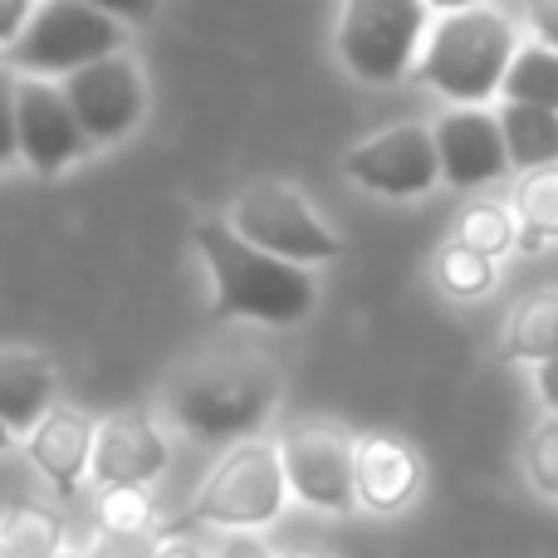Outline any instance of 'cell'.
Returning a JSON list of instances; mask_svg holds the SVG:
<instances>
[{"mask_svg":"<svg viewBox=\"0 0 558 558\" xmlns=\"http://www.w3.org/2000/svg\"><path fill=\"white\" fill-rule=\"evenodd\" d=\"M196 251L216 284V318H251V324H304L318 304V284L304 265L275 260L255 251L251 241L231 231L226 221L196 226Z\"/></svg>","mask_w":558,"mask_h":558,"instance_id":"obj_1","label":"cell"},{"mask_svg":"<svg viewBox=\"0 0 558 558\" xmlns=\"http://www.w3.org/2000/svg\"><path fill=\"white\" fill-rule=\"evenodd\" d=\"M514 54H520V29L510 15H500L495 5L456 10V15H441L432 25L422 59H416V74L451 104L481 108L505 88Z\"/></svg>","mask_w":558,"mask_h":558,"instance_id":"obj_2","label":"cell"},{"mask_svg":"<svg viewBox=\"0 0 558 558\" xmlns=\"http://www.w3.org/2000/svg\"><path fill=\"white\" fill-rule=\"evenodd\" d=\"M279 377L255 353H216L192 363L172 383V416L202 441H235L251 436L270 416Z\"/></svg>","mask_w":558,"mask_h":558,"instance_id":"obj_3","label":"cell"},{"mask_svg":"<svg viewBox=\"0 0 558 558\" xmlns=\"http://www.w3.org/2000/svg\"><path fill=\"white\" fill-rule=\"evenodd\" d=\"M128 29L113 15L84 5V0H39L25 35L10 45L15 69H29V78L45 74H78L108 54H123Z\"/></svg>","mask_w":558,"mask_h":558,"instance_id":"obj_4","label":"cell"},{"mask_svg":"<svg viewBox=\"0 0 558 558\" xmlns=\"http://www.w3.org/2000/svg\"><path fill=\"white\" fill-rule=\"evenodd\" d=\"M432 35L426 0H343L338 54L363 84H397Z\"/></svg>","mask_w":558,"mask_h":558,"instance_id":"obj_5","label":"cell"},{"mask_svg":"<svg viewBox=\"0 0 558 558\" xmlns=\"http://www.w3.org/2000/svg\"><path fill=\"white\" fill-rule=\"evenodd\" d=\"M226 226L241 241H251L255 251L289 260V265H318L343 251V241L324 226V216L289 182H251L231 202V221Z\"/></svg>","mask_w":558,"mask_h":558,"instance_id":"obj_6","label":"cell"},{"mask_svg":"<svg viewBox=\"0 0 558 558\" xmlns=\"http://www.w3.org/2000/svg\"><path fill=\"white\" fill-rule=\"evenodd\" d=\"M284 465H279V446L245 441L226 456L202 485L196 500V520L221 524V530H260L284 510Z\"/></svg>","mask_w":558,"mask_h":558,"instance_id":"obj_7","label":"cell"},{"mask_svg":"<svg viewBox=\"0 0 558 558\" xmlns=\"http://www.w3.org/2000/svg\"><path fill=\"white\" fill-rule=\"evenodd\" d=\"M289 490L314 510H353L357 505V441H348L338 426L308 422L279 441Z\"/></svg>","mask_w":558,"mask_h":558,"instance_id":"obj_8","label":"cell"},{"mask_svg":"<svg viewBox=\"0 0 558 558\" xmlns=\"http://www.w3.org/2000/svg\"><path fill=\"white\" fill-rule=\"evenodd\" d=\"M343 172L357 186L377 196H426L441 182V157H436V137L422 123H397L387 133H373L343 157Z\"/></svg>","mask_w":558,"mask_h":558,"instance_id":"obj_9","label":"cell"},{"mask_svg":"<svg viewBox=\"0 0 558 558\" xmlns=\"http://www.w3.org/2000/svg\"><path fill=\"white\" fill-rule=\"evenodd\" d=\"M59 88H64V98H69V108H74L88 143H118V137H128L143 123L147 84L128 54L98 59V64L69 74Z\"/></svg>","mask_w":558,"mask_h":558,"instance_id":"obj_10","label":"cell"},{"mask_svg":"<svg viewBox=\"0 0 558 558\" xmlns=\"http://www.w3.org/2000/svg\"><path fill=\"white\" fill-rule=\"evenodd\" d=\"M15 137H20V157L45 177L59 172V167H69L88 147V137H84V128H78L74 108H69L64 88L49 84V78H20Z\"/></svg>","mask_w":558,"mask_h":558,"instance_id":"obj_11","label":"cell"},{"mask_svg":"<svg viewBox=\"0 0 558 558\" xmlns=\"http://www.w3.org/2000/svg\"><path fill=\"white\" fill-rule=\"evenodd\" d=\"M432 137L436 157H441V177L461 192L510 172V147H505L500 118L490 108H456L432 128Z\"/></svg>","mask_w":558,"mask_h":558,"instance_id":"obj_12","label":"cell"},{"mask_svg":"<svg viewBox=\"0 0 558 558\" xmlns=\"http://www.w3.org/2000/svg\"><path fill=\"white\" fill-rule=\"evenodd\" d=\"M162 465H167V441L147 416L123 412L98 426L94 465L88 471L98 475L104 490H143L153 475H162Z\"/></svg>","mask_w":558,"mask_h":558,"instance_id":"obj_13","label":"cell"},{"mask_svg":"<svg viewBox=\"0 0 558 558\" xmlns=\"http://www.w3.org/2000/svg\"><path fill=\"white\" fill-rule=\"evenodd\" d=\"M94 441H98L94 416L74 412V407H54L29 432V461L54 481V490H74L84 481V471L94 465Z\"/></svg>","mask_w":558,"mask_h":558,"instance_id":"obj_14","label":"cell"},{"mask_svg":"<svg viewBox=\"0 0 558 558\" xmlns=\"http://www.w3.org/2000/svg\"><path fill=\"white\" fill-rule=\"evenodd\" d=\"M422 490V461L397 436H367L357 441V500L367 510H402Z\"/></svg>","mask_w":558,"mask_h":558,"instance_id":"obj_15","label":"cell"},{"mask_svg":"<svg viewBox=\"0 0 558 558\" xmlns=\"http://www.w3.org/2000/svg\"><path fill=\"white\" fill-rule=\"evenodd\" d=\"M54 402V367L35 348H0V422L15 432H35Z\"/></svg>","mask_w":558,"mask_h":558,"instance_id":"obj_16","label":"cell"},{"mask_svg":"<svg viewBox=\"0 0 558 558\" xmlns=\"http://www.w3.org/2000/svg\"><path fill=\"white\" fill-rule=\"evenodd\" d=\"M500 133L510 147V167L520 172H549L558 167V113L530 104H500Z\"/></svg>","mask_w":558,"mask_h":558,"instance_id":"obj_17","label":"cell"},{"mask_svg":"<svg viewBox=\"0 0 558 558\" xmlns=\"http://www.w3.org/2000/svg\"><path fill=\"white\" fill-rule=\"evenodd\" d=\"M505 353L534 367L558 357V289H539L514 304L510 324H505Z\"/></svg>","mask_w":558,"mask_h":558,"instance_id":"obj_18","label":"cell"},{"mask_svg":"<svg viewBox=\"0 0 558 558\" xmlns=\"http://www.w3.org/2000/svg\"><path fill=\"white\" fill-rule=\"evenodd\" d=\"M505 104H530V108H549L558 113V49L549 45H520L514 54L510 74H505V88H500Z\"/></svg>","mask_w":558,"mask_h":558,"instance_id":"obj_19","label":"cell"},{"mask_svg":"<svg viewBox=\"0 0 558 558\" xmlns=\"http://www.w3.org/2000/svg\"><path fill=\"white\" fill-rule=\"evenodd\" d=\"M514 221H520V245L558 241V167L524 177L514 196Z\"/></svg>","mask_w":558,"mask_h":558,"instance_id":"obj_20","label":"cell"},{"mask_svg":"<svg viewBox=\"0 0 558 558\" xmlns=\"http://www.w3.org/2000/svg\"><path fill=\"white\" fill-rule=\"evenodd\" d=\"M456 245L485 255V260H500L505 251L520 245V221H514L505 206L495 202H475L461 211V226H456Z\"/></svg>","mask_w":558,"mask_h":558,"instance_id":"obj_21","label":"cell"},{"mask_svg":"<svg viewBox=\"0 0 558 558\" xmlns=\"http://www.w3.org/2000/svg\"><path fill=\"white\" fill-rule=\"evenodd\" d=\"M0 544L15 558H54V554H64L59 549L64 544V524L49 510H39V505H15L0 520Z\"/></svg>","mask_w":558,"mask_h":558,"instance_id":"obj_22","label":"cell"},{"mask_svg":"<svg viewBox=\"0 0 558 558\" xmlns=\"http://www.w3.org/2000/svg\"><path fill=\"white\" fill-rule=\"evenodd\" d=\"M436 279H441L446 294L456 299H481L485 289L495 284V260H485V255L465 251V245H446L441 255H436Z\"/></svg>","mask_w":558,"mask_h":558,"instance_id":"obj_23","label":"cell"},{"mask_svg":"<svg viewBox=\"0 0 558 558\" xmlns=\"http://www.w3.org/2000/svg\"><path fill=\"white\" fill-rule=\"evenodd\" d=\"M98 524L108 534H137L153 530V500L143 490H104L98 495Z\"/></svg>","mask_w":558,"mask_h":558,"instance_id":"obj_24","label":"cell"},{"mask_svg":"<svg viewBox=\"0 0 558 558\" xmlns=\"http://www.w3.org/2000/svg\"><path fill=\"white\" fill-rule=\"evenodd\" d=\"M530 471H534V481H539L544 490L558 495V416L534 432V441H530Z\"/></svg>","mask_w":558,"mask_h":558,"instance_id":"obj_25","label":"cell"},{"mask_svg":"<svg viewBox=\"0 0 558 558\" xmlns=\"http://www.w3.org/2000/svg\"><path fill=\"white\" fill-rule=\"evenodd\" d=\"M157 530H137V534H98L94 539V554L88 558H157Z\"/></svg>","mask_w":558,"mask_h":558,"instance_id":"obj_26","label":"cell"},{"mask_svg":"<svg viewBox=\"0 0 558 558\" xmlns=\"http://www.w3.org/2000/svg\"><path fill=\"white\" fill-rule=\"evenodd\" d=\"M15 98H20V78L10 69H0V167L20 157V137H15Z\"/></svg>","mask_w":558,"mask_h":558,"instance_id":"obj_27","label":"cell"},{"mask_svg":"<svg viewBox=\"0 0 558 558\" xmlns=\"http://www.w3.org/2000/svg\"><path fill=\"white\" fill-rule=\"evenodd\" d=\"M29 15H35V0H0V45H15Z\"/></svg>","mask_w":558,"mask_h":558,"instance_id":"obj_28","label":"cell"},{"mask_svg":"<svg viewBox=\"0 0 558 558\" xmlns=\"http://www.w3.org/2000/svg\"><path fill=\"white\" fill-rule=\"evenodd\" d=\"M530 29L539 45L558 49V0H530Z\"/></svg>","mask_w":558,"mask_h":558,"instance_id":"obj_29","label":"cell"},{"mask_svg":"<svg viewBox=\"0 0 558 558\" xmlns=\"http://www.w3.org/2000/svg\"><path fill=\"white\" fill-rule=\"evenodd\" d=\"M84 5H94V10H104V15H113L118 25H123V20H153L157 15V0H84Z\"/></svg>","mask_w":558,"mask_h":558,"instance_id":"obj_30","label":"cell"},{"mask_svg":"<svg viewBox=\"0 0 558 558\" xmlns=\"http://www.w3.org/2000/svg\"><path fill=\"white\" fill-rule=\"evenodd\" d=\"M221 558H275V554L265 549L260 539H251V534H235V539H226Z\"/></svg>","mask_w":558,"mask_h":558,"instance_id":"obj_31","label":"cell"},{"mask_svg":"<svg viewBox=\"0 0 558 558\" xmlns=\"http://www.w3.org/2000/svg\"><path fill=\"white\" fill-rule=\"evenodd\" d=\"M539 397H544V407L558 416V357L539 363Z\"/></svg>","mask_w":558,"mask_h":558,"instance_id":"obj_32","label":"cell"},{"mask_svg":"<svg viewBox=\"0 0 558 558\" xmlns=\"http://www.w3.org/2000/svg\"><path fill=\"white\" fill-rule=\"evenodd\" d=\"M490 0H426V10H441V15H456V10H481Z\"/></svg>","mask_w":558,"mask_h":558,"instance_id":"obj_33","label":"cell"},{"mask_svg":"<svg viewBox=\"0 0 558 558\" xmlns=\"http://www.w3.org/2000/svg\"><path fill=\"white\" fill-rule=\"evenodd\" d=\"M157 558H206V554L196 549V544H186V539H172V544H162V549H157Z\"/></svg>","mask_w":558,"mask_h":558,"instance_id":"obj_34","label":"cell"},{"mask_svg":"<svg viewBox=\"0 0 558 558\" xmlns=\"http://www.w3.org/2000/svg\"><path fill=\"white\" fill-rule=\"evenodd\" d=\"M5 441H10V426H5V422H0V446H5Z\"/></svg>","mask_w":558,"mask_h":558,"instance_id":"obj_35","label":"cell"},{"mask_svg":"<svg viewBox=\"0 0 558 558\" xmlns=\"http://www.w3.org/2000/svg\"><path fill=\"white\" fill-rule=\"evenodd\" d=\"M284 558H324V554H284Z\"/></svg>","mask_w":558,"mask_h":558,"instance_id":"obj_36","label":"cell"},{"mask_svg":"<svg viewBox=\"0 0 558 558\" xmlns=\"http://www.w3.org/2000/svg\"><path fill=\"white\" fill-rule=\"evenodd\" d=\"M0 558H15V554H10V549H5V544H0Z\"/></svg>","mask_w":558,"mask_h":558,"instance_id":"obj_37","label":"cell"},{"mask_svg":"<svg viewBox=\"0 0 558 558\" xmlns=\"http://www.w3.org/2000/svg\"><path fill=\"white\" fill-rule=\"evenodd\" d=\"M54 558H78V554H54Z\"/></svg>","mask_w":558,"mask_h":558,"instance_id":"obj_38","label":"cell"}]
</instances>
